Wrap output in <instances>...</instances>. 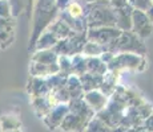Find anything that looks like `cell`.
<instances>
[{
  "label": "cell",
  "mask_w": 153,
  "mask_h": 132,
  "mask_svg": "<svg viewBox=\"0 0 153 132\" xmlns=\"http://www.w3.org/2000/svg\"><path fill=\"white\" fill-rule=\"evenodd\" d=\"M69 9H71V13H72L73 16H80V15H81V8L79 7L77 4H73V5H71V7H69Z\"/></svg>",
  "instance_id": "1"
}]
</instances>
